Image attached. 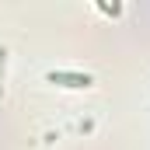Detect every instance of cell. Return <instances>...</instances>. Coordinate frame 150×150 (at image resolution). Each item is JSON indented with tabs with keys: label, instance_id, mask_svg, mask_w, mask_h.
<instances>
[{
	"label": "cell",
	"instance_id": "cell-1",
	"mask_svg": "<svg viewBox=\"0 0 150 150\" xmlns=\"http://www.w3.org/2000/svg\"><path fill=\"white\" fill-rule=\"evenodd\" d=\"M45 80L49 84H63V87H91L94 84L91 74H74V70H49Z\"/></svg>",
	"mask_w": 150,
	"mask_h": 150
},
{
	"label": "cell",
	"instance_id": "cell-2",
	"mask_svg": "<svg viewBox=\"0 0 150 150\" xmlns=\"http://www.w3.org/2000/svg\"><path fill=\"white\" fill-rule=\"evenodd\" d=\"M4 56H7V49H0V67H4Z\"/></svg>",
	"mask_w": 150,
	"mask_h": 150
}]
</instances>
